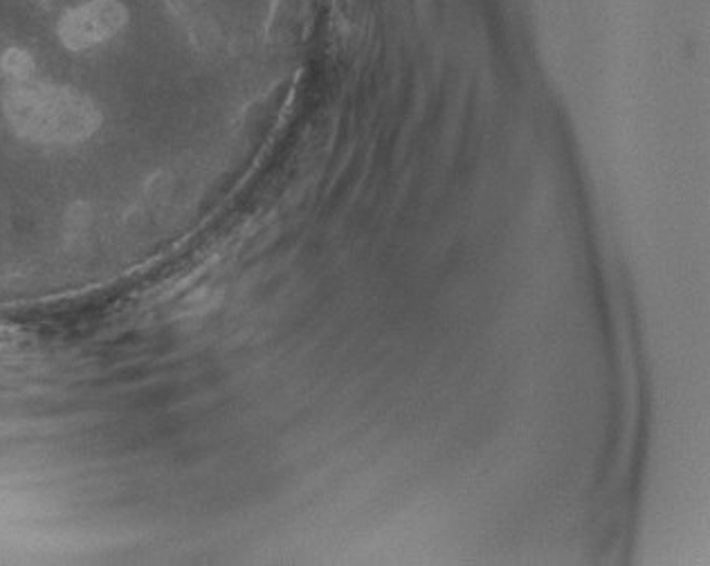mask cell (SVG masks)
Returning a JSON list of instances; mask_svg holds the SVG:
<instances>
[{
    "label": "cell",
    "instance_id": "obj_1",
    "mask_svg": "<svg viewBox=\"0 0 710 566\" xmlns=\"http://www.w3.org/2000/svg\"><path fill=\"white\" fill-rule=\"evenodd\" d=\"M12 129L31 142L73 144L88 140L102 124V113L86 94L48 83H25L5 94Z\"/></svg>",
    "mask_w": 710,
    "mask_h": 566
},
{
    "label": "cell",
    "instance_id": "obj_2",
    "mask_svg": "<svg viewBox=\"0 0 710 566\" xmlns=\"http://www.w3.org/2000/svg\"><path fill=\"white\" fill-rule=\"evenodd\" d=\"M128 12L119 0H90L63 16L59 25L61 43L73 52L88 50L115 37L126 25Z\"/></svg>",
    "mask_w": 710,
    "mask_h": 566
},
{
    "label": "cell",
    "instance_id": "obj_3",
    "mask_svg": "<svg viewBox=\"0 0 710 566\" xmlns=\"http://www.w3.org/2000/svg\"><path fill=\"white\" fill-rule=\"evenodd\" d=\"M0 68H3L5 75L18 81H27L35 73V59H31L25 50L21 48H10L0 56Z\"/></svg>",
    "mask_w": 710,
    "mask_h": 566
}]
</instances>
